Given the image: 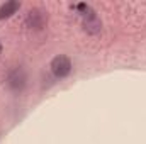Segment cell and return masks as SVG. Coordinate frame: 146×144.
<instances>
[{
	"mask_svg": "<svg viewBox=\"0 0 146 144\" xmlns=\"http://www.w3.org/2000/svg\"><path fill=\"white\" fill-rule=\"evenodd\" d=\"M76 9L82 12V17H83V29H85L88 34H92V36L99 34V32L102 31V22H100V19L97 17V14H95L87 3H78Z\"/></svg>",
	"mask_w": 146,
	"mask_h": 144,
	"instance_id": "6da1fadb",
	"label": "cell"
},
{
	"mask_svg": "<svg viewBox=\"0 0 146 144\" xmlns=\"http://www.w3.org/2000/svg\"><path fill=\"white\" fill-rule=\"evenodd\" d=\"M49 68H51V73L54 75V78L63 80V78H66V76L72 73L73 65H72V59H70L68 56H65V54H58V56H54V58L51 59Z\"/></svg>",
	"mask_w": 146,
	"mask_h": 144,
	"instance_id": "7a4b0ae2",
	"label": "cell"
},
{
	"mask_svg": "<svg viewBox=\"0 0 146 144\" xmlns=\"http://www.w3.org/2000/svg\"><path fill=\"white\" fill-rule=\"evenodd\" d=\"M26 83H27V75L24 71V68L21 66L14 68L7 76V85L12 92H22L26 88Z\"/></svg>",
	"mask_w": 146,
	"mask_h": 144,
	"instance_id": "3957f363",
	"label": "cell"
},
{
	"mask_svg": "<svg viewBox=\"0 0 146 144\" xmlns=\"http://www.w3.org/2000/svg\"><path fill=\"white\" fill-rule=\"evenodd\" d=\"M26 24H27V27L36 29V31L42 29V27H44V24H46V15H44V12H42V10H39V9H31V10L27 12Z\"/></svg>",
	"mask_w": 146,
	"mask_h": 144,
	"instance_id": "277c9868",
	"label": "cell"
},
{
	"mask_svg": "<svg viewBox=\"0 0 146 144\" xmlns=\"http://www.w3.org/2000/svg\"><path fill=\"white\" fill-rule=\"evenodd\" d=\"M19 9H21V3H19L17 0H9V2H5V3L0 7V20L12 17Z\"/></svg>",
	"mask_w": 146,
	"mask_h": 144,
	"instance_id": "5b68a950",
	"label": "cell"
},
{
	"mask_svg": "<svg viewBox=\"0 0 146 144\" xmlns=\"http://www.w3.org/2000/svg\"><path fill=\"white\" fill-rule=\"evenodd\" d=\"M0 53H2V44H0Z\"/></svg>",
	"mask_w": 146,
	"mask_h": 144,
	"instance_id": "8992f818",
	"label": "cell"
}]
</instances>
